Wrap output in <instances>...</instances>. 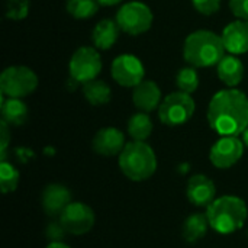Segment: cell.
<instances>
[{
    "instance_id": "1",
    "label": "cell",
    "mask_w": 248,
    "mask_h": 248,
    "mask_svg": "<svg viewBox=\"0 0 248 248\" xmlns=\"http://www.w3.org/2000/svg\"><path fill=\"white\" fill-rule=\"evenodd\" d=\"M208 122L221 137H238L248 128V97L238 89L215 93L208 106Z\"/></svg>"
},
{
    "instance_id": "2",
    "label": "cell",
    "mask_w": 248,
    "mask_h": 248,
    "mask_svg": "<svg viewBox=\"0 0 248 248\" xmlns=\"http://www.w3.org/2000/svg\"><path fill=\"white\" fill-rule=\"evenodd\" d=\"M222 38L212 31L199 29L192 32L183 45V58L196 68L218 65L225 57Z\"/></svg>"
},
{
    "instance_id": "3",
    "label": "cell",
    "mask_w": 248,
    "mask_h": 248,
    "mask_svg": "<svg viewBox=\"0 0 248 248\" xmlns=\"http://www.w3.org/2000/svg\"><path fill=\"white\" fill-rule=\"evenodd\" d=\"M247 215L248 209L246 202L241 198L231 195L215 199L206 211L211 228L224 235L241 230V227H244Z\"/></svg>"
},
{
    "instance_id": "4",
    "label": "cell",
    "mask_w": 248,
    "mask_h": 248,
    "mask_svg": "<svg viewBox=\"0 0 248 248\" xmlns=\"http://www.w3.org/2000/svg\"><path fill=\"white\" fill-rule=\"evenodd\" d=\"M119 167L129 180L144 182L155 173L157 157L145 141H132L119 154Z\"/></svg>"
},
{
    "instance_id": "5",
    "label": "cell",
    "mask_w": 248,
    "mask_h": 248,
    "mask_svg": "<svg viewBox=\"0 0 248 248\" xmlns=\"http://www.w3.org/2000/svg\"><path fill=\"white\" fill-rule=\"evenodd\" d=\"M38 87V76L25 65H12L3 70L0 76L1 96L23 99Z\"/></svg>"
},
{
    "instance_id": "6",
    "label": "cell",
    "mask_w": 248,
    "mask_h": 248,
    "mask_svg": "<svg viewBox=\"0 0 248 248\" xmlns=\"http://www.w3.org/2000/svg\"><path fill=\"white\" fill-rule=\"evenodd\" d=\"M195 109L196 105L192 96L179 90L163 99L158 108V118L167 126H180L192 119Z\"/></svg>"
},
{
    "instance_id": "7",
    "label": "cell",
    "mask_w": 248,
    "mask_h": 248,
    "mask_svg": "<svg viewBox=\"0 0 248 248\" xmlns=\"http://www.w3.org/2000/svg\"><path fill=\"white\" fill-rule=\"evenodd\" d=\"M153 19L151 9L142 1L125 3L116 15V22L121 31L132 36L145 33L153 25Z\"/></svg>"
},
{
    "instance_id": "8",
    "label": "cell",
    "mask_w": 248,
    "mask_h": 248,
    "mask_svg": "<svg viewBox=\"0 0 248 248\" xmlns=\"http://www.w3.org/2000/svg\"><path fill=\"white\" fill-rule=\"evenodd\" d=\"M70 77L77 83H89L94 80L102 70V58L96 48L81 46L70 60Z\"/></svg>"
},
{
    "instance_id": "9",
    "label": "cell",
    "mask_w": 248,
    "mask_h": 248,
    "mask_svg": "<svg viewBox=\"0 0 248 248\" xmlns=\"http://www.w3.org/2000/svg\"><path fill=\"white\" fill-rule=\"evenodd\" d=\"M60 224L65 232L81 235L93 228L94 212L89 205L83 202H71L60 215Z\"/></svg>"
},
{
    "instance_id": "10",
    "label": "cell",
    "mask_w": 248,
    "mask_h": 248,
    "mask_svg": "<svg viewBox=\"0 0 248 248\" xmlns=\"http://www.w3.org/2000/svg\"><path fill=\"white\" fill-rule=\"evenodd\" d=\"M110 73L113 80L122 87H137L144 81L145 70L141 60L132 54H122L112 62Z\"/></svg>"
},
{
    "instance_id": "11",
    "label": "cell",
    "mask_w": 248,
    "mask_h": 248,
    "mask_svg": "<svg viewBox=\"0 0 248 248\" xmlns=\"http://www.w3.org/2000/svg\"><path fill=\"white\" fill-rule=\"evenodd\" d=\"M244 141L238 137H221L209 151V160L217 169H230L244 154Z\"/></svg>"
},
{
    "instance_id": "12",
    "label": "cell",
    "mask_w": 248,
    "mask_h": 248,
    "mask_svg": "<svg viewBox=\"0 0 248 248\" xmlns=\"http://www.w3.org/2000/svg\"><path fill=\"white\" fill-rule=\"evenodd\" d=\"M126 142H125V135L112 126L108 128H102L93 138L92 147L93 150L103 157H113V155H119L122 153V150L125 148Z\"/></svg>"
},
{
    "instance_id": "13",
    "label": "cell",
    "mask_w": 248,
    "mask_h": 248,
    "mask_svg": "<svg viewBox=\"0 0 248 248\" xmlns=\"http://www.w3.org/2000/svg\"><path fill=\"white\" fill-rule=\"evenodd\" d=\"M222 42L225 49L232 55L248 52V20H234L222 31Z\"/></svg>"
},
{
    "instance_id": "14",
    "label": "cell",
    "mask_w": 248,
    "mask_h": 248,
    "mask_svg": "<svg viewBox=\"0 0 248 248\" xmlns=\"http://www.w3.org/2000/svg\"><path fill=\"white\" fill-rule=\"evenodd\" d=\"M186 195L195 206H209L215 201V183L205 174H195L186 187Z\"/></svg>"
},
{
    "instance_id": "15",
    "label": "cell",
    "mask_w": 248,
    "mask_h": 248,
    "mask_svg": "<svg viewBox=\"0 0 248 248\" xmlns=\"http://www.w3.org/2000/svg\"><path fill=\"white\" fill-rule=\"evenodd\" d=\"M41 203L45 214L49 217H60L62 211L71 203V193L65 186L52 183L44 189Z\"/></svg>"
},
{
    "instance_id": "16",
    "label": "cell",
    "mask_w": 248,
    "mask_h": 248,
    "mask_svg": "<svg viewBox=\"0 0 248 248\" xmlns=\"http://www.w3.org/2000/svg\"><path fill=\"white\" fill-rule=\"evenodd\" d=\"M132 102L141 112H153L161 105V90L153 80H144L137 87H134Z\"/></svg>"
},
{
    "instance_id": "17",
    "label": "cell",
    "mask_w": 248,
    "mask_h": 248,
    "mask_svg": "<svg viewBox=\"0 0 248 248\" xmlns=\"http://www.w3.org/2000/svg\"><path fill=\"white\" fill-rule=\"evenodd\" d=\"M244 64L237 55H225L217 65V74L224 84L234 89L244 78Z\"/></svg>"
},
{
    "instance_id": "18",
    "label": "cell",
    "mask_w": 248,
    "mask_h": 248,
    "mask_svg": "<svg viewBox=\"0 0 248 248\" xmlns=\"http://www.w3.org/2000/svg\"><path fill=\"white\" fill-rule=\"evenodd\" d=\"M119 31L121 28L116 20L112 19L100 20L92 32V39L94 46L97 49H110L119 38Z\"/></svg>"
},
{
    "instance_id": "19",
    "label": "cell",
    "mask_w": 248,
    "mask_h": 248,
    "mask_svg": "<svg viewBox=\"0 0 248 248\" xmlns=\"http://www.w3.org/2000/svg\"><path fill=\"white\" fill-rule=\"evenodd\" d=\"M1 121H4L7 125L19 126L25 124L28 118V106L22 99H13V97H4L1 96Z\"/></svg>"
},
{
    "instance_id": "20",
    "label": "cell",
    "mask_w": 248,
    "mask_h": 248,
    "mask_svg": "<svg viewBox=\"0 0 248 248\" xmlns=\"http://www.w3.org/2000/svg\"><path fill=\"white\" fill-rule=\"evenodd\" d=\"M83 94L90 105L103 106V105L109 103L110 96H112V90H110L108 83H105L103 80L94 78V80L83 84Z\"/></svg>"
},
{
    "instance_id": "21",
    "label": "cell",
    "mask_w": 248,
    "mask_h": 248,
    "mask_svg": "<svg viewBox=\"0 0 248 248\" xmlns=\"http://www.w3.org/2000/svg\"><path fill=\"white\" fill-rule=\"evenodd\" d=\"M208 217L203 214H192L183 225V238L187 243H198L202 240L209 228Z\"/></svg>"
},
{
    "instance_id": "22",
    "label": "cell",
    "mask_w": 248,
    "mask_h": 248,
    "mask_svg": "<svg viewBox=\"0 0 248 248\" xmlns=\"http://www.w3.org/2000/svg\"><path fill=\"white\" fill-rule=\"evenodd\" d=\"M153 132V121L148 113L138 112L128 121V134L134 141H145Z\"/></svg>"
},
{
    "instance_id": "23",
    "label": "cell",
    "mask_w": 248,
    "mask_h": 248,
    "mask_svg": "<svg viewBox=\"0 0 248 248\" xmlns=\"http://www.w3.org/2000/svg\"><path fill=\"white\" fill-rule=\"evenodd\" d=\"M97 0H67V12L76 19H89L99 10Z\"/></svg>"
},
{
    "instance_id": "24",
    "label": "cell",
    "mask_w": 248,
    "mask_h": 248,
    "mask_svg": "<svg viewBox=\"0 0 248 248\" xmlns=\"http://www.w3.org/2000/svg\"><path fill=\"white\" fill-rule=\"evenodd\" d=\"M176 84L180 89V92L185 93H195L199 87V74L196 71V67H185L182 68L176 76Z\"/></svg>"
},
{
    "instance_id": "25",
    "label": "cell",
    "mask_w": 248,
    "mask_h": 248,
    "mask_svg": "<svg viewBox=\"0 0 248 248\" xmlns=\"http://www.w3.org/2000/svg\"><path fill=\"white\" fill-rule=\"evenodd\" d=\"M19 185V171L6 160L0 161V187L1 192L10 193L15 192Z\"/></svg>"
},
{
    "instance_id": "26",
    "label": "cell",
    "mask_w": 248,
    "mask_h": 248,
    "mask_svg": "<svg viewBox=\"0 0 248 248\" xmlns=\"http://www.w3.org/2000/svg\"><path fill=\"white\" fill-rule=\"evenodd\" d=\"M29 1L28 0H7L6 1V16L13 20H20L28 16Z\"/></svg>"
},
{
    "instance_id": "27",
    "label": "cell",
    "mask_w": 248,
    "mask_h": 248,
    "mask_svg": "<svg viewBox=\"0 0 248 248\" xmlns=\"http://www.w3.org/2000/svg\"><path fill=\"white\" fill-rule=\"evenodd\" d=\"M192 3L195 9L205 16L215 15L221 7V0H192Z\"/></svg>"
},
{
    "instance_id": "28",
    "label": "cell",
    "mask_w": 248,
    "mask_h": 248,
    "mask_svg": "<svg viewBox=\"0 0 248 248\" xmlns=\"http://www.w3.org/2000/svg\"><path fill=\"white\" fill-rule=\"evenodd\" d=\"M230 9L241 20H248V0H230Z\"/></svg>"
},
{
    "instance_id": "29",
    "label": "cell",
    "mask_w": 248,
    "mask_h": 248,
    "mask_svg": "<svg viewBox=\"0 0 248 248\" xmlns=\"http://www.w3.org/2000/svg\"><path fill=\"white\" fill-rule=\"evenodd\" d=\"M9 126L4 121L0 122V154H1V160H6V150L10 141V132H9Z\"/></svg>"
},
{
    "instance_id": "30",
    "label": "cell",
    "mask_w": 248,
    "mask_h": 248,
    "mask_svg": "<svg viewBox=\"0 0 248 248\" xmlns=\"http://www.w3.org/2000/svg\"><path fill=\"white\" fill-rule=\"evenodd\" d=\"M97 1H99L100 6H115V4H118V3H121L124 0H97Z\"/></svg>"
},
{
    "instance_id": "31",
    "label": "cell",
    "mask_w": 248,
    "mask_h": 248,
    "mask_svg": "<svg viewBox=\"0 0 248 248\" xmlns=\"http://www.w3.org/2000/svg\"><path fill=\"white\" fill-rule=\"evenodd\" d=\"M45 248H70L67 244H64V243H61V241H52V243H49L48 246Z\"/></svg>"
},
{
    "instance_id": "32",
    "label": "cell",
    "mask_w": 248,
    "mask_h": 248,
    "mask_svg": "<svg viewBox=\"0 0 248 248\" xmlns=\"http://www.w3.org/2000/svg\"><path fill=\"white\" fill-rule=\"evenodd\" d=\"M243 140H244V144L248 147V128L244 131V134H243Z\"/></svg>"
}]
</instances>
